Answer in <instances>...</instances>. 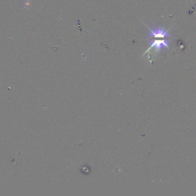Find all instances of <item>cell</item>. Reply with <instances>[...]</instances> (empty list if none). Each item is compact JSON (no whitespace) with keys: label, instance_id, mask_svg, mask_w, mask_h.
<instances>
[{"label":"cell","instance_id":"6da1fadb","mask_svg":"<svg viewBox=\"0 0 196 196\" xmlns=\"http://www.w3.org/2000/svg\"><path fill=\"white\" fill-rule=\"evenodd\" d=\"M150 30L149 34L148 36V39L155 38H169L171 39V35L168 30L161 27H155L152 28H149Z\"/></svg>","mask_w":196,"mask_h":196},{"label":"cell","instance_id":"7a4b0ae2","mask_svg":"<svg viewBox=\"0 0 196 196\" xmlns=\"http://www.w3.org/2000/svg\"><path fill=\"white\" fill-rule=\"evenodd\" d=\"M170 43V40H154L149 41L150 47L145 53L148 52L152 48H154L156 52H159L166 48H169Z\"/></svg>","mask_w":196,"mask_h":196}]
</instances>
